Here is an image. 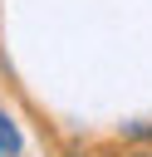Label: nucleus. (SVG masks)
I'll return each instance as SVG.
<instances>
[{"label":"nucleus","instance_id":"1","mask_svg":"<svg viewBox=\"0 0 152 157\" xmlns=\"http://www.w3.org/2000/svg\"><path fill=\"white\" fill-rule=\"evenodd\" d=\"M20 152H25V137H20L15 118L0 108V157H20Z\"/></svg>","mask_w":152,"mask_h":157},{"label":"nucleus","instance_id":"2","mask_svg":"<svg viewBox=\"0 0 152 157\" xmlns=\"http://www.w3.org/2000/svg\"><path fill=\"white\" fill-rule=\"evenodd\" d=\"M123 137H142V142H147V137H152V123H132V128H123Z\"/></svg>","mask_w":152,"mask_h":157}]
</instances>
